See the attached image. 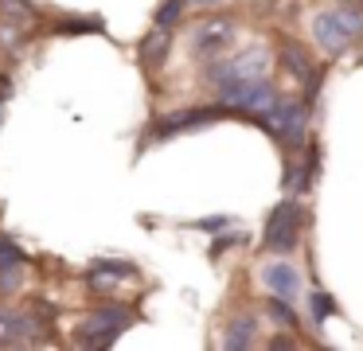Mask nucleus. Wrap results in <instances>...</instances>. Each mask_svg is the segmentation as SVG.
I'll return each instance as SVG.
<instances>
[{
  "mask_svg": "<svg viewBox=\"0 0 363 351\" xmlns=\"http://www.w3.org/2000/svg\"><path fill=\"white\" fill-rule=\"evenodd\" d=\"M266 62H269V55H266V47H250V51H242V55H235L230 62H223V67H215V82H223V78H238V74H266Z\"/></svg>",
  "mask_w": 363,
  "mask_h": 351,
  "instance_id": "obj_8",
  "label": "nucleus"
},
{
  "mask_svg": "<svg viewBox=\"0 0 363 351\" xmlns=\"http://www.w3.org/2000/svg\"><path fill=\"white\" fill-rule=\"evenodd\" d=\"M184 12V0H164V4L157 8V28H172L176 20H180Z\"/></svg>",
  "mask_w": 363,
  "mask_h": 351,
  "instance_id": "obj_17",
  "label": "nucleus"
},
{
  "mask_svg": "<svg viewBox=\"0 0 363 351\" xmlns=\"http://www.w3.org/2000/svg\"><path fill=\"white\" fill-rule=\"evenodd\" d=\"M254 328H258V320H254V316H238L235 324L227 328V340H223V343H227V347H250V343H254Z\"/></svg>",
  "mask_w": 363,
  "mask_h": 351,
  "instance_id": "obj_10",
  "label": "nucleus"
},
{
  "mask_svg": "<svg viewBox=\"0 0 363 351\" xmlns=\"http://www.w3.org/2000/svg\"><path fill=\"white\" fill-rule=\"evenodd\" d=\"M137 59H141L149 70H157L160 62L168 59V28H157V31H149V35L141 39V47H137Z\"/></svg>",
  "mask_w": 363,
  "mask_h": 351,
  "instance_id": "obj_9",
  "label": "nucleus"
},
{
  "mask_svg": "<svg viewBox=\"0 0 363 351\" xmlns=\"http://www.w3.org/2000/svg\"><path fill=\"white\" fill-rule=\"evenodd\" d=\"M262 285L274 296H285V301L293 304L301 296V273L293 262H269L266 269H262Z\"/></svg>",
  "mask_w": 363,
  "mask_h": 351,
  "instance_id": "obj_5",
  "label": "nucleus"
},
{
  "mask_svg": "<svg viewBox=\"0 0 363 351\" xmlns=\"http://www.w3.org/2000/svg\"><path fill=\"white\" fill-rule=\"evenodd\" d=\"M258 121H262V129L274 133L277 140H293V145H297V140L305 137L308 113H305V106H301V101H274V109H266Z\"/></svg>",
  "mask_w": 363,
  "mask_h": 351,
  "instance_id": "obj_2",
  "label": "nucleus"
},
{
  "mask_svg": "<svg viewBox=\"0 0 363 351\" xmlns=\"http://www.w3.org/2000/svg\"><path fill=\"white\" fill-rule=\"evenodd\" d=\"M113 277H133V265H125V262H98L94 269H90V281H94V285L113 281Z\"/></svg>",
  "mask_w": 363,
  "mask_h": 351,
  "instance_id": "obj_12",
  "label": "nucleus"
},
{
  "mask_svg": "<svg viewBox=\"0 0 363 351\" xmlns=\"http://www.w3.org/2000/svg\"><path fill=\"white\" fill-rule=\"evenodd\" d=\"M199 4H215V0H199Z\"/></svg>",
  "mask_w": 363,
  "mask_h": 351,
  "instance_id": "obj_21",
  "label": "nucleus"
},
{
  "mask_svg": "<svg viewBox=\"0 0 363 351\" xmlns=\"http://www.w3.org/2000/svg\"><path fill=\"white\" fill-rule=\"evenodd\" d=\"M344 4H359V8H363V0H344Z\"/></svg>",
  "mask_w": 363,
  "mask_h": 351,
  "instance_id": "obj_20",
  "label": "nucleus"
},
{
  "mask_svg": "<svg viewBox=\"0 0 363 351\" xmlns=\"http://www.w3.org/2000/svg\"><path fill=\"white\" fill-rule=\"evenodd\" d=\"M24 262H28L24 250H20L12 238H4V234H0V269H12V265H24Z\"/></svg>",
  "mask_w": 363,
  "mask_h": 351,
  "instance_id": "obj_13",
  "label": "nucleus"
},
{
  "mask_svg": "<svg viewBox=\"0 0 363 351\" xmlns=\"http://www.w3.org/2000/svg\"><path fill=\"white\" fill-rule=\"evenodd\" d=\"M230 39H235V23L230 20H203L196 28V35H191V47H196V55L199 59H211V55H219V51H227L230 47Z\"/></svg>",
  "mask_w": 363,
  "mask_h": 351,
  "instance_id": "obj_4",
  "label": "nucleus"
},
{
  "mask_svg": "<svg viewBox=\"0 0 363 351\" xmlns=\"http://www.w3.org/2000/svg\"><path fill=\"white\" fill-rule=\"evenodd\" d=\"M129 324V312L125 308H110V312H94L86 324L74 332L79 343H113L121 335V328Z\"/></svg>",
  "mask_w": 363,
  "mask_h": 351,
  "instance_id": "obj_3",
  "label": "nucleus"
},
{
  "mask_svg": "<svg viewBox=\"0 0 363 351\" xmlns=\"http://www.w3.org/2000/svg\"><path fill=\"white\" fill-rule=\"evenodd\" d=\"M308 301H313V320L316 324H324L328 316H336V301H332L328 293H313Z\"/></svg>",
  "mask_w": 363,
  "mask_h": 351,
  "instance_id": "obj_16",
  "label": "nucleus"
},
{
  "mask_svg": "<svg viewBox=\"0 0 363 351\" xmlns=\"http://www.w3.org/2000/svg\"><path fill=\"white\" fill-rule=\"evenodd\" d=\"M301 223H305V211H301V203L297 199H285V203H277L274 211H269V218H266V238H262V246L266 250H293L297 246V238H301Z\"/></svg>",
  "mask_w": 363,
  "mask_h": 351,
  "instance_id": "obj_1",
  "label": "nucleus"
},
{
  "mask_svg": "<svg viewBox=\"0 0 363 351\" xmlns=\"http://www.w3.org/2000/svg\"><path fill=\"white\" fill-rule=\"evenodd\" d=\"M0 16H4V20H32L35 8L28 4V0H0Z\"/></svg>",
  "mask_w": 363,
  "mask_h": 351,
  "instance_id": "obj_15",
  "label": "nucleus"
},
{
  "mask_svg": "<svg viewBox=\"0 0 363 351\" xmlns=\"http://www.w3.org/2000/svg\"><path fill=\"white\" fill-rule=\"evenodd\" d=\"M24 320L20 316H12V312H0V347H4V343H16L20 335H24Z\"/></svg>",
  "mask_w": 363,
  "mask_h": 351,
  "instance_id": "obj_14",
  "label": "nucleus"
},
{
  "mask_svg": "<svg viewBox=\"0 0 363 351\" xmlns=\"http://www.w3.org/2000/svg\"><path fill=\"white\" fill-rule=\"evenodd\" d=\"M223 117V106H211V109H176V113H164L152 129V137H168V133H180V129H196V125H207Z\"/></svg>",
  "mask_w": 363,
  "mask_h": 351,
  "instance_id": "obj_7",
  "label": "nucleus"
},
{
  "mask_svg": "<svg viewBox=\"0 0 363 351\" xmlns=\"http://www.w3.org/2000/svg\"><path fill=\"white\" fill-rule=\"evenodd\" d=\"M340 20H344V28H347V31H352V39H355V35H363V8H359V4L340 8Z\"/></svg>",
  "mask_w": 363,
  "mask_h": 351,
  "instance_id": "obj_18",
  "label": "nucleus"
},
{
  "mask_svg": "<svg viewBox=\"0 0 363 351\" xmlns=\"http://www.w3.org/2000/svg\"><path fill=\"white\" fill-rule=\"evenodd\" d=\"M313 39L324 47L328 55H340L347 43H352V31L344 28V20H340V12H320L313 20Z\"/></svg>",
  "mask_w": 363,
  "mask_h": 351,
  "instance_id": "obj_6",
  "label": "nucleus"
},
{
  "mask_svg": "<svg viewBox=\"0 0 363 351\" xmlns=\"http://www.w3.org/2000/svg\"><path fill=\"white\" fill-rule=\"evenodd\" d=\"M59 31L63 35H86V31H102L98 20H59Z\"/></svg>",
  "mask_w": 363,
  "mask_h": 351,
  "instance_id": "obj_19",
  "label": "nucleus"
},
{
  "mask_svg": "<svg viewBox=\"0 0 363 351\" xmlns=\"http://www.w3.org/2000/svg\"><path fill=\"white\" fill-rule=\"evenodd\" d=\"M281 59H285V67H289L297 78H305V82L313 78V62H308V55L301 51L297 43H289V47H285V55H281Z\"/></svg>",
  "mask_w": 363,
  "mask_h": 351,
  "instance_id": "obj_11",
  "label": "nucleus"
}]
</instances>
